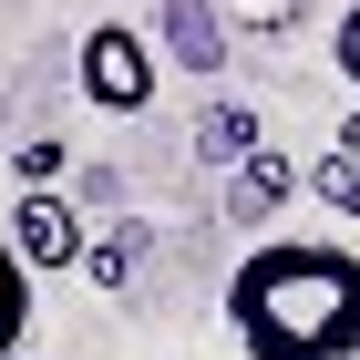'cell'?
I'll list each match as a JSON object with an SVG mask.
<instances>
[{
    "label": "cell",
    "instance_id": "obj_13",
    "mask_svg": "<svg viewBox=\"0 0 360 360\" xmlns=\"http://www.w3.org/2000/svg\"><path fill=\"white\" fill-rule=\"evenodd\" d=\"M11 360H41V350H11Z\"/></svg>",
    "mask_w": 360,
    "mask_h": 360
},
{
    "label": "cell",
    "instance_id": "obj_8",
    "mask_svg": "<svg viewBox=\"0 0 360 360\" xmlns=\"http://www.w3.org/2000/svg\"><path fill=\"white\" fill-rule=\"evenodd\" d=\"M309 195H319L330 217H360V165H350V155H340V144H330V155H319V165H309Z\"/></svg>",
    "mask_w": 360,
    "mask_h": 360
},
{
    "label": "cell",
    "instance_id": "obj_1",
    "mask_svg": "<svg viewBox=\"0 0 360 360\" xmlns=\"http://www.w3.org/2000/svg\"><path fill=\"white\" fill-rule=\"evenodd\" d=\"M226 330L248 360H350L360 350V248L268 237L226 278Z\"/></svg>",
    "mask_w": 360,
    "mask_h": 360
},
{
    "label": "cell",
    "instance_id": "obj_7",
    "mask_svg": "<svg viewBox=\"0 0 360 360\" xmlns=\"http://www.w3.org/2000/svg\"><path fill=\"white\" fill-rule=\"evenodd\" d=\"M21 330H31V268L11 257V237H0V360L21 350Z\"/></svg>",
    "mask_w": 360,
    "mask_h": 360
},
{
    "label": "cell",
    "instance_id": "obj_3",
    "mask_svg": "<svg viewBox=\"0 0 360 360\" xmlns=\"http://www.w3.org/2000/svg\"><path fill=\"white\" fill-rule=\"evenodd\" d=\"M11 257H21L31 278H52V268H83V206L62 186H41V195H11Z\"/></svg>",
    "mask_w": 360,
    "mask_h": 360
},
{
    "label": "cell",
    "instance_id": "obj_11",
    "mask_svg": "<svg viewBox=\"0 0 360 360\" xmlns=\"http://www.w3.org/2000/svg\"><path fill=\"white\" fill-rule=\"evenodd\" d=\"M330 62H340V83H360V0L340 11V31H330Z\"/></svg>",
    "mask_w": 360,
    "mask_h": 360
},
{
    "label": "cell",
    "instance_id": "obj_9",
    "mask_svg": "<svg viewBox=\"0 0 360 360\" xmlns=\"http://www.w3.org/2000/svg\"><path fill=\"white\" fill-rule=\"evenodd\" d=\"M11 165H21V195H41V186H62V144L31 134V144H11Z\"/></svg>",
    "mask_w": 360,
    "mask_h": 360
},
{
    "label": "cell",
    "instance_id": "obj_4",
    "mask_svg": "<svg viewBox=\"0 0 360 360\" xmlns=\"http://www.w3.org/2000/svg\"><path fill=\"white\" fill-rule=\"evenodd\" d=\"M155 52H175L186 72H226V21H217V0H165V11H155Z\"/></svg>",
    "mask_w": 360,
    "mask_h": 360
},
{
    "label": "cell",
    "instance_id": "obj_6",
    "mask_svg": "<svg viewBox=\"0 0 360 360\" xmlns=\"http://www.w3.org/2000/svg\"><path fill=\"white\" fill-rule=\"evenodd\" d=\"M195 155L237 175V165L257 155V113H237V103H206V113H195Z\"/></svg>",
    "mask_w": 360,
    "mask_h": 360
},
{
    "label": "cell",
    "instance_id": "obj_10",
    "mask_svg": "<svg viewBox=\"0 0 360 360\" xmlns=\"http://www.w3.org/2000/svg\"><path fill=\"white\" fill-rule=\"evenodd\" d=\"M83 268H93V278H124V268H134V226H124V237H103V248L83 237Z\"/></svg>",
    "mask_w": 360,
    "mask_h": 360
},
{
    "label": "cell",
    "instance_id": "obj_5",
    "mask_svg": "<svg viewBox=\"0 0 360 360\" xmlns=\"http://www.w3.org/2000/svg\"><path fill=\"white\" fill-rule=\"evenodd\" d=\"M288 195H299V165H288L278 144H257L248 165L226 175V217H237V226H268L278 206H288Z\"/></svg>",
    "mask_w": 360,
    "mask_h": 360
},
{
    "label": "cell",
    "instance_id": "obj_12",
    "mask_svg": "<svg viewBox=\"0 0 360 360\" xmlns=\"http://www.w3.org/2000/svg\"><path fill=\"white\" fill-rule=\"evenodd\" d=\"M340 155H350V165H360V113H350V124H340Z\"/></svg>",
    "mask_w": 360,
    "mask_h": 360
},
{
    "label": "cell",
    "instance_id": "obj_2",
    "mask_svg": "<svg viewBox=\"0 0 360 360\" xmlns=\"http://www.w3.org/2000/svg\"><path fill=\"white\" fill-rule=\"evenodd\" d=\"M72 83H83V103H103V113H144L155 83H165V62H155V41H144L134 21H93Z\"/></svg>",
    "mask_w": 360,
    "mask_h": 360
}]
</instances>
